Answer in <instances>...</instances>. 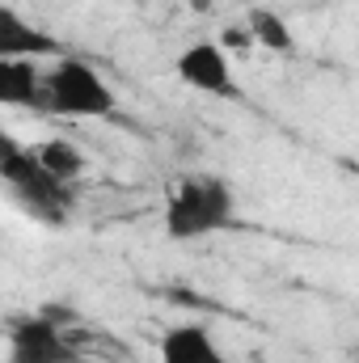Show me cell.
Here are the masks:
<instances>
[{"mask_svg": "<svg viewBox=\"0 0 359 363\" xmlns=\"http://www.w3.org/2000/svg\"><path fill=\"white\" fill-rule=\"evenodd\" d=\"M38 110L47 114H68V118H106L114 114V89L106 85V77L85 64L64 55L38 89Z\"/></svg>", "mask_w": 359, "mask_h": 363, "instance_id": "cell-2", "label": "cell"}, {"mask_svg": "<svg viewBox=\"0 0 359 363\" xmlns=\"http://www.w3.org/2000/svg\"><path fill=\"white\" fill-rule=\"evenodd\" d=\"M178 81L190 89L207 93V97H241V85L233 77V64H228V51H220L216 43H194L178 55Z\"/></svg>", "mask_w": 359, "mask_h": 363, "instance_id": "cell-5", "label": "cell"}, {"mask_svg": "<svg viewBox=\"0 0 359 363\" xmlns=\"http://www.w3.org/2000/svg\"><path fill=\"white\" fill-rule=\"evenodd\" d=\"M216 47H220V51H250L254 43H250V30H237V26H233V30H224V34H220V43H216Z\"/></svg>", "mask_w": 359, "mask_h": 363, "instance_id": "cell-11", "label": "cell"}, {"mask_svg": "<svg viewBox=\"0 0 359 363\" xmlns=\"http://www.w3.org/2000/svg\"><path fill=\"white\" fill-rule=\"evenodd\" d=\"M0 178L9 182V190L17 194V203L30 207L38 220H47V224H64L68 203H72V186H64V182L51 178V174L34 161L30 148H17V152L4 161Z\"/></svg>", "mask_w": 359, "mask_h": 363, "instance_id": "cell-3", "label": "cell"}, {"mask_svg": "<svg viewBox=\"0 0 359 363\" xmlns=\"http://www.w3.org/2000/svg\"><path fill=\"white\" fill-rule=\"evenodd\" d=\"M64 43L34 21H26L13 4H0V60H38V55H60Z\"/></svg>", "mask_w": 359, "mask_h": 363, "instance_id": "cell-6", "label": "cell"}, {"mask_svg": "<svg viewBox=\"0 0 359 363\" xmlns=\"http://www.w3.org/2000/svg\"><path fill=\"white\" fill-rule=\"evenodd\" d=\"M43 72L34 60H0V106H30L38 110Z\"/></svg>", "mask_w": 359, "mask_h": 363, "instance_id": "cell-8", "label": "cell"}, {"mask_svg": "<svg viewBox=\"0 0 359 363\" xmlns=\"http://www.w3.org/2000/svg\"><path fill=\"white\" fill-rule=\"evenodd\" d=\"M161 363H233V359L216 347L207 325L182 321L174 330H165V338H161Z\"/></svg>", "mask_w": 359, "mask_h": 363, "instance_id": "cell-7", "label": "cell"}, {"mask_svg": "<svg viewBox=\"0 0 359 363\" xmlns=\"http://www.w3.org/2000/svg\"><path fill=\"white\" fill-rule=\"evenodd\" d=\"M17 148H21V144H17V140H13V135H9V131L0 127V169H4V161H9V157H13Z\"/></svg>", "mask_w": 359, "mask_h": 363, "instance_id": "cell-12", "label": "cell"}, {"mask_svg": "<svg viewBox=\"0 0 359 363\" xmlns=\"http://www.w3.org/2000/svg\"><path fill=\"white\" fill-rule=\"evenodd\" d=\"M9 363H81V351L47 313H26L9 321Z\"/></svg>", "mask_w": 359, "mask_h": 363, "instance_id": "cell-4", "label": "cell"}, {"mask_svg": "<svg viewBox=\"0 0 359 363\" xmlns=\"http://www.w3.org/2000/svg\"><path fill=\"white\" fill-rule=\"evenodd\" d=\"M237 220V199L224 178L199 174V178H182L170 194L165 207V233L174 241H199L211 237L220 228H228Z\"/></svg>", "mask_w": 359, "mask_h": 363, "instance_id": "cell-1", "label": "cell"}, {"mask_svg": "<svg viewBox=\"0 0 359 363\" xmlns=\"http://www.w3.org/2000/svg\"><path fill=\"white\" fill-rule=\"evenodd\" d=\"M30 152H34V161H38L51 178L64 182V186H72V182L85 174V157H81V148L68 144V140H43V144H34Z\"/></svg>", "mask_w": 359, "mask_h": 363, "instance_id": "cell-9", "label": "cell"}, {"mask_svg": "<svg viewBox=\"0 0 359 363\" xmlns=\"http://www.w3.org/2000/svg\"><path fill=\"white\" fill-rule=\"evenodd\" d=\"M245 30H250V43L254 47H267L275 55H292L296 51V34L287 30V21L275 9H254L250 21H245Z\"/></svg>", "mask_w": 359, "mask_h": 363, "instance_id": "cell-10", "label": "cell"}]
</instances>
